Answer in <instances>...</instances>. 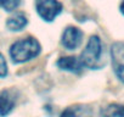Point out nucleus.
<instances>
[{"label":"nucleus","mask_w":124,"mask_h":117,"mask_svg":"<svg viewBox=\"0 0 124 117\" xmlns=\"http://www.w3.org/2000/svg\"><path fill=\"white\" fill-rule=\"evenodd\" d=\"M101 54H102L101 40L97 35H93V37H90V39L79 58L82 60L84 67L95 70L99 67V61L101 58Z\"/></svg>","instance_id":"nucleus-2"},{"label":"nucleus","mask_w":124,"mask_h":117,"mask_svg":"<svg viewBox=\"0 0 124 117\" xmlns=\"http://www.w3.org/2000/svg\"><path fill=\"white\" fill-rule=\"evenodd\" d=\"M27 23H28V20H27L26 15L22 14V12H17V14L12 15V16L8 20L6 26H8V28H9L10 31H12V32H18V31H22V29L27 26Z\"/></svg>","instance_id":"nucleus-8"},{"label":"nucleus","mask_w":124,"mask_h":117,"mask_svg":"<svg viewBox=\"0 0 124 117\" xmlns=\"http://www.w3.org/2000/svg\"><path fill=\"white\" fill-rule=\"evenodd\" d=\"M83 40V32L73 26H70L65 29L63 34L61 37V43L66 49L74 50L77 49Z\"/></svg>","instance_id":"nucleus-5"},{"label":"nucleus","mask_w":124,"mask_h":117,"mask_svg":"<svg viewBox=\"0 0 124 117\" xmlns=\"http://www.w3.org/2000/svg\"><path fill=\"white\" fill-rule=\"evenodd\" d=\"M57 66L61 70L68 71V72H72V73H80L84 68L82 60L77 56H63V57H61L57 61Z\"/></svg>","instance_id":"nucleus-6"},{"label":"nucleus","mask_w":124,"mask_h":117,"mask_svg":"<svg viewBox=\"0 0 124 117\" xmlns=\"http://www.w3.org/2000/svg\"><path fill=\"white\" fill-rule=\"evenodd\" d=\"M119 10H120L122 15L124 16V0H122V3H120V6H119Z\"/></svg>","instance_id":"nucleus-13"},{"label":"nucleus","mask_w":124,"mask_h":117,"mask_svg":"<svg viewBox=\"0 0 124 117\" xmlns=\"http://www.w3.org/2000/svg\"><path fill=\"white\" fill-rule=\"evenodd\" d=\"M40 52V44L33 37H27L24 39L17 40L10 48V57L15 64L27 62Z\"/></svg>","instance_id":"nucleus-1"},{"label":"nucleus","mask_w":124,"mask_h":117,"mask_svg":"<svg viewBox=\"0 0 124 117\" xmlns=\"http://www.w3.org/2000/svg\"><path fill=\"white\" fill-rule=\"evenodd\" d=\"M35 8L38 15L46 22H52L62 11V4L58 0H37Z\"/></svg>","instance_id":"nucleus-3"},{"label":"nucleus","mask_w":124,"mask_h":117,"mask_svg":"<svg viewBox=\"0 0 124 117\" xmlns=\"http://www.w3.org/2000/svg\"><path fill=\"white\" fill-rule=\"evenodd\" d=\"M21 0H0V8L5 11H14L18 8Z\"/></svg>","instance_id":"nucleus-11"},{"label":"nucleus","mask_w":124,"mask_h":117,"mask_svg":"<svg viewBox=\"0 0 124 117\" xmlns=\"http://www.w3.org/2000/svg\"><path fill=\"white\" fill-rule=\"evenodd\" d=\"M61 117H91V111L86 106H72L62 112Z\"/></svg>","instance_id":"nucleus-9"},{"label":"nucleus","mask_w":124,"mask_h":117,"mask_svg":"<svg viewBox=\"0 0 124 117\" xmlns=\"http://www.w3.org/2000/svg\"><path fill=\"white\" fill-rule=\"evenodd\" d=\"M111 61L117 78L124 83V43L116 42L111 46Z\"/></svg>","instance_id":"nucleus-4"},{"label":"nucleus","mask_w":124,"mask_h":117,"mask_svg":"<svg viewBox=\"0 0 124 117\" xmlns=\"http://www.w3.org/2000/svg\"><path fill=\"white\" fill-rule=\"evenodd\" d=\"M102 117H124V105L109 104L101 110Z\"/></svg>","instance_id":"nucleus-10"},{"label":"nucleus","mask_w":124,"mask_h":117,"mask_svg":"<svg viewBox=\"0 0 124 117\" xmlns=\"http://www.w3.org/2000/svg\"><path fill=\"white\" fill-rule=\"evenodd\" d=\"M8 75V65L4 56L0 54V77H5Z\"/></svg>","instance_id":"nucleus-12"},{"label":"nucleus","mask_w":124,"mask_h":117,"mask_svg":"<svg viewBox=\"0 0 124 117\" xmlns=\"http://www.w3.org/2000/svg\"><path fill=\"white\" fill-rule=\"evenodd\" d=\"M16 96L10 90L0 92V116L5 117L8 116L15 107Z\"/></svg>","instance_id":"nucleus-7"}]
</instances>
